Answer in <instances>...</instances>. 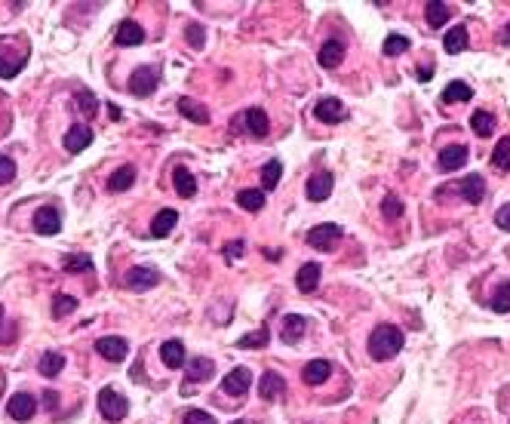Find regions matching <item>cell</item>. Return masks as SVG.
Masks as SVG:
<instances>
[{"label": "cell", "mask_w": 510, "mask_h": 424, "mask_svg": "<svg viewBox=\"0 0 510 424\" xmlns=\"http://www.w3.org/2000/svg\"><path fill=\"white\" fill-rule=\"evenodd\" d=\"M280 255H283L280 249H265V258H267V262H277V258H280Z\"/></svg>", "instance_id": "49"}, {"label": "cell", "mask_w": 510, "mask_h": 424, "mask_svg": "<svg viewBox=\"0 0 510 424\" xmlns=\"http://www.w3.org/2000/svg\"><path fill=\"white\" fill-rule=\"evenodd\" d=\"M304 329H308V320H304L301 313H289V317H283V323H280V338L286 345H299L304 338Z\"/></svg>", "instance_id": "13"}, {"label": "cell", "mask_w": 510, "mask_h": 424, "mask_svg": "<svg viewBox=\"0 0 510 424\" xmlns=\"http://www.w3.org/2000/svg\"><path fill=\"white\" fill-rule=\"evenodd\" d=\"M280 175H283L280 160H267V163L262 166V184H265V191H274L277 182H280Z\"/></svg>", "instance_id": "37"}, {"label": "cell", "mask_w": 510, "mask_h": 424, "mask_svg": "<svg viewBox=\"0 0 510 424\" xmlns=\"http://www.w3.org/2000/svg\"><path fill=\"white\" fill-rule=\"evenodd\" d=\"M65 369V354L62 350H46V354L40 357V363H37V372H40L43 378H55Z\"/></svg>", "instance_id": "23"}, {"label": "cell", "mask_w": 510, "mask_h": 424, "mask_svg": "<svg viewBox=\"0 0 510 424\" xmlns=\"http://www.w3.org/2000/svg\"><path fill=\"white\" fill-rule=\"evenodd\" d=\"M314 114H317L320 123H341V120H348V108L338 99H320Z\"/></svg>", "instance_id": "10"}, {"label": "cell", "mask_w": 510, "mask_h": 424, "mask_svg": "<svg viewBox=\"0 0 510 424\" xmlns=\"http://www.w3.org/2000/svg\"><path fill=\"white\" fill-rule=\"evenodd\" d=\"M133 182H135V166L133 163H126V166H117L114 172L108 175V191H114V194H123L133 188Z\"/></svg>", "instance_id": "18"}, {"label": "cell", "mask_w": 510, "mask_h": 424, "mask_svg": "<svg viewBox=\"0 0 510 424\" xmlns=\"http://www.w3.org/2000/svg\"><path fill=\"white\" fill-rule=\"evenodd\" d=\"M175 225H179V212L175 209H160L157 212V218L151 221V234L154 237H170Z\"/></svg>", "instance_id": "24"}, {"label": "cell", "mask_w": 510, "mask_h": 424, "mask_svg": "<svg viewBox=\"0 0 510 424\" xmlns=\"http://www.w3.org/2000/svg\"><path fill=\"white\" fill-rule=\"evenodd\" d=\"M6 412L13 421H28V418H34V412H37V400L31 394H13L6 403Z\"/></svg>", "instance_id": "7"}, {"label": "cell", "mask_w": 510, "mask_h": 424, "mask_svg": "<svg viewBox=\"0 0 510 424\" xmlns=\"http://www.w3.org/2000/svg\"><path fill=\"white\" fill-rule=\"evenodd\" d=\"M382 212H384V218H400L403 216V200L397 197V194H387L384 203H382Z\"/></svg>", "instance_id": "41"}, {"label": "cell", "mask_w": 510, "mask_h": 424, "mask_svg": "<svg viewBox=\"0 0 510 424\" xmlns=\"http://www.w3.org/2000/svg\"><path fill=\"white\" fill-rule=\"evenodd\" d=\"M320 274H323V267H320L317 262H308V264H304L301 271H299V280H295V283H299L301 292H314V289L320 286Z\"/></svg>", "instance_id": "29"}, {"label": "cell", "mask_w": 510, "mask_h": 424, "mask_svg": "<svg viewBox=\"0 0 510 424\" xmlns=\"http://www.w3.org/2000/svg\"><path fill=\"white\" fill-rule=\"evenodd\" d=\"M182 424H216V418L203 409H188L182 415Z\"/></svg>", "instance_id": "43"}, {"label": "cell", "mask_w": 510, "mask_h": 424, "mask_svg": "<svg viewBox=\"0 0 510 424\" xmlns=\"http://www.w3.org/2000/svg\"><path fill=\"white\" fill-rule=\"evenodd\" d=\"M424 16H428L431 28H443V25L449 22V16H452V6L443 4V0H431V4L424 6Z\"/></svg>", "instance_id": "28"}, {"label": "cell", "mask_w": 510, "mask_h": 424, "mask_svg": "<svg viewBox=\"0 0 510 424\" xmlns=\"http://www.w3.org/2000/svg\"><path fill=\"white\" fill-rule=\"evenodd\" d=\"M492 166H495V169H501V172H510V138H507V135L495 145V151H492Z\"/></svg>", "instance_id": "36"}, {"label": "cell", "mask_w": 510, "mask_h": 424, "mask_svg": "<svg viewBox=\"0 0 510 424\" xmlns=\"http://www.w3.org/2000/svg\"><path fill=\"white\" fill-rule=\"evenodd\" d=\"M329 375H332V363H329V359H311V363L304 366V372H301V381L317 387V384L326 381Z\"/></svg>", "instance_id": "20"}, {"label": "cell", "mask_w": 510, "mask_h": 424, "mask_svg": "<svg viewBox=\"0 0 510 424\" xmlns=\"http://www.w3.org/2000/svg\"><path fill=\"white\" fill-rule=\"evenodd\" d=\"M160 359H163V366H170V369H182L184 366V345L179 338L163 341L160 345Z\"/></svg>", "instance_id": "21"}, {"label": "cell", "mask_w": 510, "mask_h": 424, "mask_svg": "<svg viewBox=\"0 0 510 424\" xmlns=\"http://www.w3.org/2000/svg\"><path fill=\"white\" fill-rule=\"evenodd\" d=\"M175 108H179V114L182 117H188L191 123H197V126H206L209 123V111H206V105H200L197 99H179L175 101Z\"/></svg>", "instance_id": "14"}, {"label": "cell", "mask_w": 510, "mask_h": 424, "mask_svg": "<svg viewBox=\"0 0 510 424\" xmlns=\"http://www.w3.org/2000/svg\"><path fill=\"white\" fill-rule=\"evenodd\" d=\"M341 230L338 225H332V221H326V225H317V228H311L308 230V243L314 249H320V252H329V249H336L338 246V240H341Z\"/></svg>", "instance_id": "4"}, {"label": "cell", "mask_w": 510, "mask_h": 424, "mask_svg": "<svg viewBox=\"0 0 510 424\" xmlns=\"http://www.w3.org/2000/svg\"><path fill=\"white\" fill-rule=\"evenodd\" d=\"M0 326H4V304H0ZM0 338H4V335H0Z\"/></svg>", "instance_id": "52"}, {"label": "cell", "mask_w": 510, "mask_h": 424, "mask_svg": "<svg viewBox=\"0 0 510 424\" xmlns=\"http://www.w3.org/2000/svg\"><path fill=\"white\" fill-rule=\"evenodd\" d=\"M341 59H345V43H341V40L323 43V50H320V65H323V68H326V71L338 68Z\"/></svg>", "instance_id": "25"}, {"label": "cell", "mask_w": 510, "mask_h": 424, "mask_svg": "<svg viewBox=\"0 0 510 424\" xmlns=\"http://www.w3.org/2000/svg\"><path fill=\"white\" fill-rule=\"evenodd\" d=\"M458 191H461V197H465L467 203H483V197H486V179H483V175H467V179H461Z\"/></svg>", "instance_id": "19"}, {"label": "cell", "mask_w": 510, "mask_h": 424, "mask_svg": "<svg viewBox=\"0 0 510 424\" xmlns=\"http://www.w3.org/2000/svg\"><path fill=\"white\" fill-rule=\"evenodd\" d=\"M243 249H246L243 240H234V243L225 246V258H228V262H231V258H240V255H243Z\"/></svg>", "instance_id": "47"}, {"label": "cell", "mask_w": 510, "mask_h": 424, "mask_svg": "<svg viewBox=\"0 0 510 424\" xmlns=\"http://www.w3.org/2000/svg\"><path fill=\"white\" fill-rule=\"evenodd\" d=\"M431 74H433V65H428V68H418V77H421V80H428Z\"/></svg>", "instance_id": "51"}, {"label": "cell", "mask_w": 510, "mask_h": 424, "mask_svg": "<svg viewBox=\"0 0 510 424\" xmlns=\"http://www.w3.org/2000/svg\"><path fill=\"white\" fill-rule=\"evenodd\" d=\"M332 194V175L329 172H317L314 179L308 182V200L311 203H320V200H326Z\"/></svg>", "instance_id": "22"}, {"label": "cell", "mask_w": 510, "mask_h": 424, "mask_svg": "<svg viewBox=\"0 0 510 424\" xmlns=\"http://www.w3.org/2000/svg\"><path fill=\"white\" fill-rule=\"evenodd\" d=\"M234 424H253V421H246V418H240V421H234Z\"/></svg>", "instance_id": "53"}, {"label": "cell", "mask_w": 510, "mask_h": 424, "mask_svg": "<svg viewBox=\"0 0 510 424\" xmlns=\"http://www.w3.org/2000/svg\"><path fill=\"white\" fill-rule=\"evenodd\" d=\"M403 350V332L384 323V326H375L372 335H369V357L372 359H394Z\"/></svg>", "instance_id": "1"}, {"label": "cell", "mask_w": 510, "mask_h": 424, "mask_svg": "<svg viewBox=\"0 0 510 424\" xmlns=\"http://www.w3.org/2000/svg\"><path fill=\"white\" fill-rule=\"evenodd\" d=\"M501 43H504V46H510V22L501 28Z\"/></svg>", "instance_id": "50"}, {"label": "cell", "mask_w": 510, "mask_h": 424, "mask_svg": "<svg viewBox=\"0 0 510 424\" xmlns=\"http://www.w3.org/2000/svg\"><path fill=\"white\" fill-rule=\"evenodd\" d=\"M489 308H492L495 313H510V280H504V283L495 289L492 301H489Z\"/></svg>", "instance_id": "35"}, {"label": "cell", "mask_w": 510, "mask_h": 424, "mask_svg": "<svg viewBox=\"0 0 510 424\" xmlns=\"http://www.w3.org/2000/svg\"><path fill=\"white\" fill-rule=\"evenodd\" d=\"M77 311V299L74 295H55L52 299V317H68Z\"/></svg>", "instance_id": "39"}, {"label": "cell", "mask_w": 510, "mask_h": 424, "mask_svg": "<svg viewBox=\"0 0 510 424\" xmlns=\"http://www.w3.org/2000/svg\"><path fill=\"white\" fill-rule=\"evenodd\" d=\"M443 50L446 52H465L467 50V28L465 25H455L452 31H446V37H443Z\"/></svg>", "instance_id": "27"}, {"label": "cell", "mask_w": 510, "mask_h": 424, "mask_svg": "<svg viewBox=\"0 0 510 424\" xmlns=\"http://www.w3.org/2000/svg\"><path fill=\"white\" fill-rule=\"evenodd\" d=\"M157 83H160V71L151 68V65H142V68H135L133 77H129V92L138 99H148L157 89Z\"/></svg>", "instance_id": "3"}, {"label": "cell", "mask_w": 510, "mask_h": 424, "mask_svg": "<svg viewBox=\"0 0 510 424\" xmlns=\"http://www.w3.org/2000/svg\"><path fill=\"white\" fill-rule=\"evenodd\" d=\"M62 145H65V151H68V154H80L83 147H89V145H92V129H89V126H83V123L71 126L68 133H65Z\"/></svg>", "instance_id": "12"}, {"label": "cell", "mask_w": 510, "mask_h": 424, "mask_svg": "<svg viewBox=\"0 0 510 424\" xmlns=\"http://www.w3.org/2000/svg\"><path fill=\"white\" fill-rule=\"evenodd\" d=\"M237 203H240V206H243L246 212H258V209L265 206V194L255 191V188H243V191L237 194Z\"/></svg>", "instance_id": "33"}, {"label": "cell", "mask_w": 510, "mask_h": 424, "mask_svg": "<svg viewBox=\"0 0 510 424\" xmlns=\"http://www.w3.org/2000/svg\"><path fill=\"white\" fill-rule=\"evenodd\" d=\"M249 384H253V372H249L246 366H237V369H231V372L225 375L221 391L231 394V396H243L249 391Z\"/></svg>", "instance_id": "8"}, {"label": "cell", "mask_w": 510, "mask_h": 424, "mask_svg": "<svg viewBox=\"0 0 510 424\" xmlns=\"http://www.w3.org/2000/svg\"><path fill=\"white\" fill-rule=\"evenodd\" d=\"M43 400H46V406H50V409H55V403H59V394L46 391V394H43Z\"/></svg>", "instance_id": "48"}, {"label": "cell", "mask_w": 510, "mask_h": 424, "mask_svg": "<svg viewBox=\"0 0 510 424\" xmlns=\"http://www.w3.org/2000/svg\"><path fill=\"white\" fill-rule=\"evenodd\" d=\"M62 264H65V271H89V267H92V258L83 255V252H77V255H68Z\"/></svg>", "instance_id": "42"}, {"label": "cell", "mask_w": 510, "mask_h": 424, "mask_svg": "<svg viewBox=\"0 0 510 424\" xmlns=\"http://www.w3.org/2000/svg\"><path fill=\"white\" fill-rule=\"evenodd\" d=\"M212 372H216V363L206 359V357H194L188 363V378L191 381H209Z\"/></svg>", "instance_id": "30"}, {"label": "cell", "mask_w": 510, "mask_h": 424, "mask_svg": "<svg viewBox=\"0 0 510 424\" xmlns=\"http://www.w3.org/2000/svg\"><path fill=\"white\" fill-rule=\"evenodd\" d=\"M16 179V163L6 154H0V184H9Z\"/></svg>", "instance_id": "44"}, {"label": "cell", "mask_w": 510, "mask_h": 424, "mask_svg": "<svg viewBox=\"0 0 510 424\" xmlns=\"http://www.w3.org/2000/svg\"><path fill=\"white\" fill-rule=\"evenodd\" d=\"M409 46H412V43H409V37H403V34H387V37H384L382 52L394 59V55H403L406 50H409Z\"/></svg>", "instance_id": "34"}, {"label": "cell", "mask_w": 510, "mask_h": 424, "mask_svg": "<svg viewBox=\"0 0 510 424\" xmlns=\"http://www.w3.org/2000/svg\"><path fill=\"white\" fill-rule=\"evenodd\" d=\"M184 37H188V43L194 46V50H203V43H206V34H203V28H200V25H188Z\"/></svg>", "instance_id": "45"}, {"label": "cell", "mask_w": 510, "mask_h": 424, "mask_svg": "<svg viewBox=\"0 0 510 424\" xmlns=\"http://www.w3.org/2000/svg\"><path fill=\"white\" fill-rule=\"evenodd\" d=\"M267 341H271V332L262 326V329H255V332H249V335L240 338L237 347H267Z\"/></svg>", "instance_id": "38"}, {"label": "cell", "mask_w": 510, "mask_h": 424, "mask_svg": "<svg viewBox=\"0 0 510 424\" xmlns=\"http://www.w3.org/2000/svg\"><path fill=\"white\" fill-rule=\"evenodd\" d=\"M495 225L501 230H510V203H504V206L495 212Z\"/></svg>", "instance_id": "46"}, {"label": "cell", "mask_w": 510, "mask_h": 424, "mask_svg": "<svg viewBox=\"0 0 510 424\" xmlns=\"http://www.w3.org/2000/svg\"><path fill=\"white\" fill-rule=\"evenodd\" d=\"M172 179H175V191H179L182 197H194V194H197V182H194V175L184 169V166H175Z\"/></svg>", "instance_id": "32"}, {"label": "cell", "mask_w": 510, "mask_h": 424, "mask_svg": "<svg viewBox=\"0 0 510 424\" xmlns=\"http://www.w3.org/2000/svg\"><path fill=\"white\" fill-rule=\"evenodd\" d=\"M467 160H470V151L465 145H449L440 151V169L443 172H458L461 166H467Z\"/></svg>", "instance_id": "9"}, {"label": "cell", "mask_w": 510, "mask_h": 424, "mask_svg": "<svg viewBox=\"0 0 510 424\" xmlns=\"http://www.w3.org/2000/svg\"><path fill=\"white\" fill-rule=\"evenodd\" d=\"M114 40H117V46H138V43L145 40V31H142V25H138V22L126 18V22H120V25H117Z\"/></svg>", "instance_id": "17"}, {"label": "cell", "mask_w": 510, "mask_h": 424, "mask_svg": "<svg viewBox=\"0 0 510 424\" xmlns=\"http://www.w3.org/2000/svg\"><path fill=\"white\" fill-rule=\"evenodd\" d=\"M283 391H286V381H283V375H277V372H265L262 381H258V396L267 403L280 400Z\"/></svg>", "instance_id": "16"}, {"label": "cell", "mask_w": 510, "mask_h": 424, "mask_svg": "<svg viewBox=\"0 0 510 424\" xmlns=\"http://www.w3.org/2000/svg\"><path fill=\"white\" fill-rule=\"evenodd\" d=\"M34 230H37V234H43V237L59 234V230H62L59 209H55V206H40V209H37L34 212Z\"/></svg>", "instance_id": "6"}, {"label": "cell", "mask_w": 510, "mask_h": 424, "mask_svg": "<svg viewBox=\"0 0 510 424\" xmlns=\"http://www.w3.org/2000/svg\"><path fill=\"white\" fill-rule=\"evenodd\" d=\"M96 350L105 359H111V363H120V359H126V350H129V345L123 338H117V335H108V338H99L96 341Z\"/></svg>", "instance_id": "15"}, {"label": "cell", "mask_w": 510, "mask_h": 424, "mask_svg": "<svg viewBox=\"0 0 510 424\" xmlns=\"http://www.w3.org/2000/svg\"><path fill=\"white\" fill-rule=\"evenodd\" d=\"M74 101H77L74 108H77L83 117H92V114H96V99H92V92H87V89H83V92H74Z\"/></svg>", "instance_id": "40"}, {"label": "cell", "mask_w": 510, "mask_h": 424, "mask_svg": "<svg viewBox=\"0 0 510 424\" xmlns=\"http://www.w3.org/2000/svg\"><path fill=\"white\" fill-rule=\"evenodd\" d=\"M470 126H474V133L479 138H489L495 133V117L489 114V111H474V114H470Z\"/></svg>", "instance_id": "31"}, {"label": "cell", "mask_w": 510, "mask_h": 424, "mask_svg": "<svg viewBox=\"0 0 510 424\" xmlns=\"http://www.w3.org/2000/svg\"><path fill=\"white\" fill-rule=\"evenodd\" d=\"M440 99H443V105H455V101H470V99H474V89H470L465 80H452L449 87L443 89V96H440Z\"/></svg>", "instance_id": "26"}, {"label": "cell", "mask_w": 510, "mask_h": 424, "mask_svg": "<svg viewBox=\"0 0 510 424\" xmlns=\"http://www.w3.org/2000/svg\"><path fill=\"white\" fill-rule=\"evenodd\" d=\"M99 412L108 421H123L129 415V400L114 387H101L99 391Z\"/></svg>", "instance_id": "2"}, {"label": "cell", "mask_w": 510, "mask_h": 424, "mask_svg": "<svg viewBox=\"0 0 510 424\" xmlns=\"http://www.w3.org/2000/svg\"><path fill=\"white\" fill-rule=\"evenodd\" d=\"M157 283H160V271H154V267H145V264L129 267V274H126V286H129V289H135V292L154 289Z\"/></svg>", "instance_id": "5"}, {"label": "cell", "mask_w": 510, "mask_h": 424, "mask_svg": "<svg viewBox=\"0 0 510 424\" xmlns=\"http://www.w3.org/2000/svg\"><path fill=\"white\" fill-rule=\"evenodd\" d=\"M237 120H240V123H246V133L253 135V138H265L267 129H271V123H267V114H265L262 108H249Z\"/></svg>", "instance_id": "11"}]
</instances>
